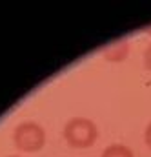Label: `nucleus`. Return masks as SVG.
I'll use <instances>...</instances> for the list:
<instances>
[{"instance_id":"1","label":"nucleus","mask_w":151,"mask_h":157,"mask_svg":"<svg viewBox=\"0 0 151 157\" xmlns=\"http://www.w3.org/2000/svg\"><path fill=\"white\" fill-rule=\"evenodd\" d=\"M64 137L73 148H89L98 137L97 124L86 117H71L64 126Z\"/></svg>"},{"instance_id":"2","label":"nucleus","mask_w":151,"mask_h":157,"mask_svg":"<svg viewBox=\"0 0 151 157\" xmlns=\"http://www.w3.org/2000/svg\"><path fill=\"white\" fill-rule=\"evenodd\" d=\"M13 143L22 152H38L46 144V132L35 121H24L13 130Z\"/></svg>"},{"instance_id":"3","label":"nucleus","mask_w":151,"mask_h":157,"mask_svg":"<svg viewBox=\"0 0 151 157\" xmlns=\"http://www.w3.org/2000/svg\"><path fill=\"white\" fill-rule=\"evenodd\" d=\"M127 55H129V42L124 39L116 40V42L104 48V59L109 62H122Z\"/></svg>"},{"instance_id":"4","label":"nucleus","mask_w":151,"mask_h":157,"mask_svg":"<svg viewBox=\"0 0 151 157\" xmlns=\"http://www.w3.org/2000/svg\"><path fill=\"white\" fill-rule=\"evenodd\" d=\"M100 157H135L133 150L126 144H109Z\"/></svg>"},{"instance_id":"5","label":"nucleus","mask_w":151,"mask_h":157,"mask_svg":"<svg viewBox=\"0 0 151 157\" xmlns=\"http://www.w3.org/2000/svg\"><path fill=\"white\" fill-rule=\"evenodd\" d=\"M142 60H144V68L151 71V42L148 44V48L144 49V57H142Z\"/></svg>"},{"instance_id":"6","label":"nucleus","mask_w":151,"mask_h":157,"mask_svg":"<svg viewBox=\"0 0 151 157\" xmlns=\"http://www.w3.org/2000/svg\"><path fill=\"white\" fill-rule=\"evenodd\" d=\"M144 139H146V144L151 148V122L148 124V128H146V132H144Z\"/></svg>"},{"instance_id":"7","label":"nucleus","mask_w":151,"mask_h":157,"mask_svg":"<svg viewBox=\"0 0 151 157\" xmlns=\"http://www.w3.org/2000/svg\"><path fill=\"white\" fill-rule=\"evenodd\" d=\"M148 33H151V26H149V28H148Z\"/></svg>"},{"instance_id":"8","label":"nucleus","mask_w":151,"mask_h":157,"mask_svg":"<svg viewBox=\"0 0 151 157\" xmlns=\"http://www.w3.org/2000/svg\"><path fill=\"white\" fill-rule=\"evenodd\" d=\"M7 157H20V155H7Z\"/></svg>"}]
</instances>
